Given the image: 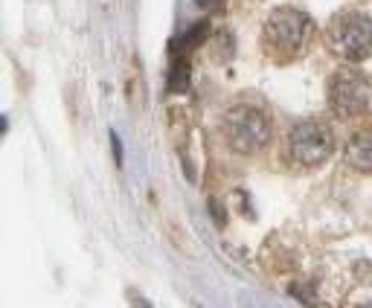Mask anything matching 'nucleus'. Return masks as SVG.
<instances>
[{
	"label": "nucleus",
	"mask_w": 372,
	"mask_h": 308,
	"mask_svg": "<svg viewBox=\"0 0 372 308\" xmlns=\"http://www.w3.org/2000/svg\"><path fill=\"white\" fill-rule=\"evenodd\" d=\"M317 38V23L294 6H280L270 12L262 30V50L277 64H291L303 58Z\"/></svg>",
	"instance_id": "f257e3e1"
},
{
	"label": "nucleus",
	"mask_w": 372,
	"mask_h": 308,
	"mask_svg": "<svg viewBox=\"0 0 372 308\" xmlns=\"http://www.w3.org/2000/svg\"><path fill=\"white\" fill-rule=\"evenodd\" d=\"M221 137L230 152L236 154H256L268 149L270 137H274V120L270 111L256 99H236L227 105L221 116Z\"/></svg>",
	"instance_id": "f03ea898"
},
{
	"label": "nucleus",
	"mask_w": 372,
	"mask_h": 308,
	"mask_svg": "<svg viewBox=\"0 0 372 308\" xmlns=\"http://www.w3.org/2000/svg\"><path fill=\"white\" fill-rule=\"evenodd\" d=\"M329 53L343 64H358L372 56V18L358 9L337 12L326 27Z\"/></svg>",
	"instance_id": "7ed1b4c3"
},
{
	"label": "nucleus",
	"mask_w": 372,
	"mask_h": 308,
	"mask_svg": "<svg viewBox=\"0 0 372 308\" xmlns=\"http://www.w3.org/2000/svg\"><path fill=\"white\" fill-rule=\"evenodd\" d=\"M335 131L323 120H300L294 123L285 137V157L296 169H317L335 154Z\"/></svg>",
	"instance_id": "20e7f679"
},
{
	"label": "nucleus",
	"mask_w": 372,
	"mask_h": 308,
	"mask_svg": "<svg viewBox=\"0 0 372 308\" xmlns=\"http://www.w3.org/2000/svg\"><path fill=\"white\" fill-rule=\"evenodd\" d=\"M326 99H329V108L335 116H340V120H355V116L369 111L372 85L352 64L340 67L326 82Z\"/></svg>",
	"instance_id": "39448f33"
},
{
	"label": "nucleus",
	"mask_w": 372,
	"mask_h": 308,
	"mask_svg": "<svg viewBox=\"0 0 372 308\" xmlns=\"http://www.w3.org/2000/svg\"><path fill=\"white\" fill-rule=\"evenodd\" d=\"M346 163L361 175H372V128H364L346 143Z\"/></svg>",
	"instance_id": "423d86ee"
},
{
	"label": "nucleus",
	"mask_w": 372,
	"mask_h": 308,
	"mask_svg": "<svg viewBox=\"0 0 372 308\" xmlns=\"http://www.w3.org/2000/svg\"><path fill=\"white\" fill-rule=\"evenodd\" d=\"M186 85H189V61H186V56H175L172 70H169V87L175 93H184Z\"/></svg>",
	"instance_id": "0eeeda50"
},
{
	"label": "nucleus",
	"mask_w": 372,
	"mask_h": 308,
	"mask_svg": "<svg viewBox=\"0 0 372 308\" xmlns=\"http://www.w3.org/2000/svg\"><path fill=\"white\" fill-rule=\"evenodd\" d=\"M207 32H210V23H207V20H198V23H192V27H189V30L181 35V41L175 44V50H192V47L204 44Z\"/></svg>",
	"instance_id": "6e6552de"
},
{
	"label": "nucleus",
	"mask_w": 372,
	"mask_h": 308,
	"mask_svg": "<svg viewBox=\"0 0 372 308\" xmlns=\"http://www.w3.org/2000/svg\"><path fill=\"white\" fill-rule=\"evenodd\" d=\"M128 300H131V308H152V302H148L145 297H140L137 291H131V294H128Z\"/></svg>",
	"instance_id": "1a4fd4ad"
},
{
	"label": "nucleus",
	"mask_w": 372,
	"mask_h": 308,
	"mask_svg": "<svg viewBox=\"0 0 372 308\" xmlns=\"http://www.w3.org/2000/svg\"><path fill=\"white\" fill-rule=\"evenodd\" d=\"M210 212H212V216L218 218V224H224V221H227V216H224V209H221V204H218V201H210Z\"/></svg>",
	"instance_id": "9d476101"
},
{
	"label": "nucleus",
	"mask_w": 372,
	"mask_h": 308,
	"mask_svg": "<svg viewBox=\"0 0 372 308\" xmlns=\"http://www.w3.org/2000/svg\"><path fill=\"white\" fill-rule=\"evenodd\" d=\"M221 4H224V0H195L198 9H218Z\"/></svg>",
	"instance_id": "9b49d317"
},
{
	"label": "nucleus",
	"mask_w": 372,
	"mask_h": 308,
	"mask_svg": "<svg viewBox=\"0 0 372 308\" xmlns=\"http://www.w3.org/2000/svg\"><path fill=\"white\" fill-rule=\"evenodd\" d=\"M361 308H372V302H366V305H361Z\"/></svg>",
	"instance_id": "f8f14e48"
}]
</instances>
